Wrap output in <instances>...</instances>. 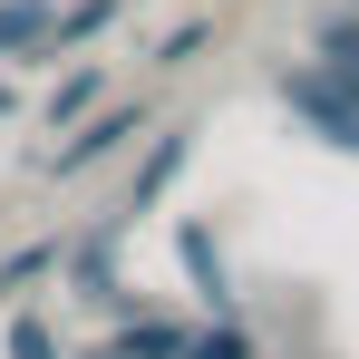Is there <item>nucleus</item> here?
<instances>
[{
	"instance_id": "f257e3e1",
	"label": "nucleus",
	"mask_w": 359,
	"mask_h": 359,
	"mask_svg": "<svg viewBox=\"0 0 359 359\" xmlns=\"http://www.w3.org/2000/svg\"><path fill=\"white\" fill-rule=\"evenodd\" d=\"M282 97H292V117H311L340 156H359V97L340 88V78H320V68H301V78H282Z\"/></svg>"
},
{
	"instance_id": "f03ea898",
	"label": "nucleus",
	"mask_w": 359,
	"mask_h": 359,
	"mask_svg": "<svg viewBox=\"0 0 359 359\" xmlns=\"http://www.w3.org/2000/svg\"><path fill=\"white\" fill-rule=\"evenodd\" d=\"M39 39H59V0H0V59L39 49Z\"/></svg>"
},
{
	"instance_id": "7ed1b4c3",
	"label": "nucleus",
	"mask_w": 359,
	"mask_h": 359,
	"mask_svg": "<svg viewBox=\"0 0 359 359\" xmlns=\"http://www.w3.org/2000/svg\"><path fill=\"white\" fill-rule=\"evenodd\" d=\"M126 136H136V107H107V117L88 126V136H78V146H59V156H49V165H59V175H78V165H97V156H107V146H126Z\"/></svg>"
},
{
	"instance_id": "20e7f679",
	"label": "nucleus",
	"mask_w": 359,
	"mask_h": 359,
	"mask_svg": "<svg viewBox=\"0 0 359 359\" xmlns=\"http://www.w3.org/2000/svg\"><path fill=\"white\" fill-rule=\"evenodd\" d=\"M184 272H194V282H204V301H214V311H224V301H233V282H224V252H214V233H204V224H184Z\"/></svg>"
},
{
	"instance_id": "39448f33",
	"label": "nucleus",
	"mask_w": 359,
	"mask_h": 359,
	"mask_svg": "<svg viewBox=\"0 0 359 359\" xmlns=\"http://www.w3.org/2000/svg\"><path fill=\"white\" fill-rule=\"evenodd\" d=\"M175 165H184V136H156V156H146V175H136V194H126V214H146L165 184H175Z\"/></svg>"
},
{
	"instance_id": "423d86ee",
	"label": "nucleus",
	"mask_w": 359,
	"mask_h": 359,
	"mask_svg": "<svg viewBox=\"0 0 359 359\" xmlns=\"http://www.w3.org/2000/svg\"><path fill=\"white\" fill-rule=\"evenodd\" d=\"M184 359H252V340L224 320V330H194V340H184Z\"/></svg>"
},
{
	"instance_id": "0eeeda50",
	"label": "nucleus",
	"mask_w": 359,
	"mask_h": 359,
	"mask_svg": "<svg viewBox=\"0 0 359 359\" xmlns=\"http://www.w3.org/2000/svg\"><path fill=\"white\" fill-rule=\"evenodd\" d=\"M88 107H97V78H68L59 97H49V126H78Z\"/></svg>"
},
{
	"instance_id": "6e6552de",
	"label": "nucleus",
	"mask_w": 359,
	"mask_h": 359,
	"mask_svg": "<svg viewBox=\"0 0 359 359\" xmlns=\"http://www.w3.org/2000/svg\"><path fill=\"white\" fill-rule=\"evenodd\" d=\"M49 262H59V243H29V252H10V262H0V292H20V282H29V272H49Z\"/></svg>"
},
{
	"instance_id": "1a4fd4ad",
	"label": "nucleus",
	"mask_w": 359,
	"mask_h": 359,
	"mask_svg": "<svg viewBox=\"0 0 359 359\" xmlns=\"http://www.w3.org/2000/svg\"><path fill=\"white\" fill-rule=\"evenodd\" d=\"M10 359H59L49 350V320H10Z\"/></svg>"
},
{
	"instance_id": "9d476101",
	"label": "nucleus",
	"mask_w": 359,
	"mask_h": 359,
	"mask_svg": "<svg viewBox=\"0 0 359 359\" xmlns=\"http://www.w3.org/2000/svg\"><path fill=\"white\" fill-rule=\"evenodd\" d=\"M97 20H117V0H78V10H68V20H59V39H88Z\"/></svg>"
}]
</instances>
